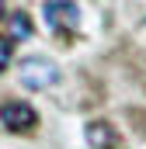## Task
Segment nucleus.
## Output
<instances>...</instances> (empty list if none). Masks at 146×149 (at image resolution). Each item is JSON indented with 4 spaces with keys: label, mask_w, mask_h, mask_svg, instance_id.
Returning <instances> with one entry per match:
<instances>
[{
    "label": "nucleus",
    "mask_w": 146,
    "mask_h": 149,
    "mask_svg": "<svg viewBox=\"0 0 146 149\" xmlns=\"http://www.w3.org/2000/svg\"><path fill=\"white\" fill-rule=\"evenodd\" d=\"M11 56H14V45H11V38L0 35V73L11 66Z\"/></svg>",
    "instance_id": "obj_6"
},
{
    "label": "nucleus",
    "mask_w": 146,
    "mask_h": 149,
    "mask_svg": "<svg viewBox=\"0 0 146 149\" xmlns=\"http://www.w3.org/2000/svg\"><path fill=\"white\" fill-rule=\"evenodd\" d=\"M18 80H21V87H28V90H49V87L59 83V66H56L52 59L28 56V59H21V66H18Z\"/></svg>",
    "instance_id": "obj_1"
},
{
    "label": "nucleus",
    "mask_w": 146,
    "mask_h": 149,
    "mask_svg": "<svg viewBox=\"0 0 146 149\" xmlns=\"http://www.w3.org/2000/svg\"><path fill=\"white\" fill-rule=\"evenodd\" d=\"M11 31H14L18 38H28L32 35V21H28L25 14H14V17H11Z\"/></svg>",
    "instance_id": "obj_5"
},
{
    "label": "nucleus",
    "mask_w": 146,
    "mask_h": 149,
    "mask_svg": "<svg viewBox=\"0 0 146 149\" xmlns=\"http://www.w3.org/2000/svg\"><path fill=\"white\" fill-rule=\"evenodd\" d=\"M0 121L11 132H32L38 125V111L25 101H7V104H0Z\"/></svg>",
    "instance_id": "obj_3"
},
{
    "label": "nucleus",
    "mask_w": 146,
    "mask_h": 149,
    "mask_svg": "<svg viewBox=\"0 0 146 149\" xmlns=\"http://www.w3.org/2000/svg\"><path fill=\"white\" fill-rule=\"evenodd\" d=\"M0 17H4V0H0Z\"/></svg>",
    "instance_id": "obj_7"
},
{
    "label": "nucleus",
    "mask_w": 146,
    "mask_h": 149,
    "mask_svg": "<svg viewBox=\"0 0 146 149\" xmlns=\"http://www.w3.org/2000/svg\"><path fill=\"white\" fill-rule=\"evenodd\" d=\"M42 14L52 31H77L80 28V7L73 0H45Z\"/></svg>",
    "instance_id": "obj_2"
},
{
    "label": "nucleus",
    "mask_w": 146,
    "mask_h": 149,
    "mask_svg": "<svg viewBox=\"0 0 146 149\" xmlns=\"http://www.w3.org/2000/svg\"><path fill=\"white\" fill-rule=\"evenodd\" d=\"M87 142H91V149H111L115 146L111 125L108 121H91V125H87Z\"/></svg>",
    "instance_id": "obj_4"
}]
</instances>
